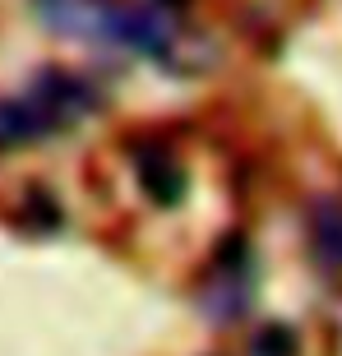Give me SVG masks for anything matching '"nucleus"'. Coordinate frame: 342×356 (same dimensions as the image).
<instances>
[{
  "label": "nucleus",
  "mask_w": 342,
  "mask_h": 356,
  "mask_svg": "<svg viewBox=\"0 0 342 356\" xmlns=\"http://www.w3.org/2000/svg\"><path fill=\"white\" fill-rule=\"evenodd\" d=\"M47 134H56V125L47 120V111L33 92L0 97V148H19L33 144V139H47Z\"/></svg>",
  "instance_id": "nucleus-2"
},
{
  "label": "nucleus",
  "mask_w": 342,
  "mask_h": 356,
  "mask_svg": "<svg viewBox=\"0 0 342 356\" xmlns=\"http://www.w3.org/2000/svg\"><path fill=\"white\" fill-rule=\"evenodd\" d=\"M310 254L324 273H342V195H324L310 209Z\"/></svg>",
  "instance_id": "nucleus-3"
},
{
  "label": "nucleus",
  "mask_w": 342,
  "mask_h": 356,
  "mask_svg": "<svg viewBox=\"0 0 342 356\" xmlns=\"http://www.w3.org/2000/svg\"><path fill=\"white\" fill-rule=\"evenodd\" d=\"M33 14L56 38L83 42L97 51H130L144 60L171 65L181 33L171 24L167 5H125V0H33Z\"/></svg>",
  "instance_id": "nucleus-1"
}]
</instances>
